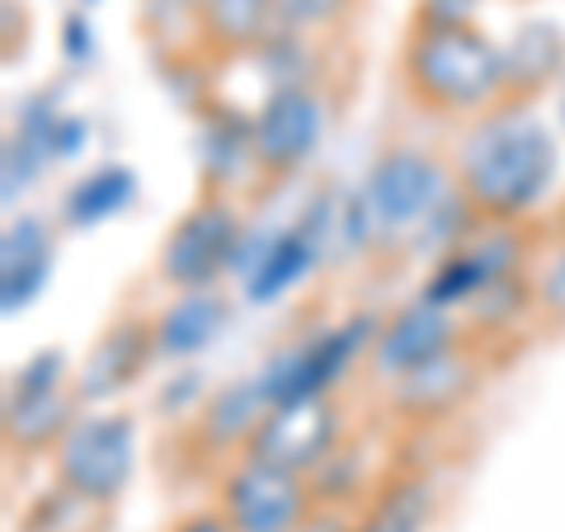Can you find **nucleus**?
<instances>
[{"instance_id":"nucleus-1","label":"nucleus","mask_w":565,"mask_h":532,"mask_svg":"<svg viewBox=\"0 0 565 532\" xmlns=\"http://www.w3.org/2000/svg\"><path fill=\"white\" fill-rule=\"evenodd\" d=\"M556 180V141L527 104H494L457 147V189L481 222H519Z\"/></svg>"},{"instance_id":"nucleus-2","label":"nucleus","mask_w":565,"mask_h":532,"mask_svg":"<svg viewBox=\"0 0 565 532\" xmlns=\"http://www.w3.org/2000/svg\"><path fill=\"white\" fill-rule=\"evenodd\" d=\"M405 91L429 114H490L504 104V52L471 24H415L401 57Z\"/></svg>"},{"instance_id":"nucleus-3","label":"nucleus","mask_w":565,"mask_h":532,"mask_svg":"<svg viewBox=\"0 0 565 532\" xmlns=\"http://www.w3.org/2000/svg\"><path fill=\"white\" fill-rule=\"evenodd\" d=\"M444 199V170L419 151H386L344 208L340 232L353 251H392Z\"/></svg>"},{"instance_id":"nucleus-4","label":"nucleus","mask_w":565,"mask_h":532,"mask_svg":"<svg viewBox=\"0 0 565 532\" xmlns=\"http://www.w3.org/2000/svg\"><path fill=\"white\" fill-rule=\"evenodd\" d=\"M132 419L128 415H85L57 443V481L85 504H114L132 481Z\"/></svg>"},{"instance_id":"nucleus-5","label":"nucleus","mask_w":565,"mask_h":532,"mask_svg":"<svg viewBox=\"0 0 565 532\" xmlns=\"http://www.w3.org/2000/svg\"><path fill=\"white\" fill-rule=\"evenodd\" d=\"M76 386H66V359L57 349L29 359L10 377L6 396V443L20 453H43L57 448L66 429L76 424Z\"/></svg>"},{"instance_id":"nucleus-6","label":"nucleus","mask_w":565,"mask_h":532,"mask_svg":"<svg viewBox=\"0 0 565 532\" xmlns=\"http://www.w3.org/2000/svg\"><path fill=\"white\" fill-rule=\"evenodd\" d=\"M236 251H241L236 208L217 199V193H203V199L170 226V236L161 245V278L180 292H203V288H212V278L236 259Z\"/></svg>"},{"instance_id":"nucleus-7","label":"nucleus","mask_w":565,"mask_h":532,"mask_svg":"<svg viewBox=\"0 0 565 532\" xmlns=\"http://www.w3.org/2000/svg\"><path fill=\"white\" fill-rule=\"evenodd\" d=\"M222 513L232 532H297L311 519V481L245 457L222 481Z\"/></svg>"},{"instance_id":"nucleus-8","label":"nucleus","mask_w":565,"mask_h":532,"mask_svg":"<svg viewBox=\"0 0 565 532\" xmlns=\"http://www.w3.org/2000/svg\"><path fill=\"white\" fill-rule=\"evenodd\" d=\"M326 132V104L311 85H278L250 118V156L269 180H288L311 161Z\"/></svg>"},{"instance_id":"nucleus-9","label":"nucleus","mask_w":565,"mask_h":532,"mask_svg":"<svg viewBox=\"0 0 565 532\" xmlns=\"http://www.w3.org/2000/svg\"><path fill=\"white\" fill-rule=\"evenodd\" d=\"M334 443H340V411H334L330 396H311V401L274 405L255 429L245 457L311 476L316 467H326L334 457Z\"/></svg>"},{"instance_id":"nucleus-10","label":"nucleus","mask_w":565,"mask_h":532,"mask_svg":"<svg viewBox=\"0 0 565 532\" xmlns=\"http://www.w3.org/2000/svg\"><path fill=\"white\" fill-rule=\"evenodd\" d=\"M457 344V321H452V307H434V301H415L405 307L392 326L377 334L373 344V368L382 377H405V372L424 368L438 353H448Z\"/></svg>"},{"instance_id":"nucleus-11","label":"nucleus","mask_w":565,"mask_h":532,"mask_svg":"<svg viewBox=\"0 0 565 532\" xmlns=\"http://www.w3.org/2000/svg\"><path fill=\"white\" fill-rule=\"evenodd\" d=\"M151 353H156V326L122 316V321H114L99 334V344L90 349V359L81 363L71 386H76L81 401H109L132 377H141V368L151 363Z\"/></svg>"},{"instance_id":"nucleus-12","label":"nucleus","mask_w":565,"mask_h":532,"mask_svg":"<svg viewBox=\"0 0 565 532\" xmlns=\"http://www.w3.org/2000/svg\"><path fill=\"white\" fill-rule=\"evenodd\" d=\"M471 386H476V368L467 359V349L452 344L448 353H438V359H429L424 368L396 377L392 405L411 419H434V415H448Z\"/></svg>"},{"instance_id":"nucleus-13","label":"nucleus","mask_w":565,"mask_h":532,"mask_svg":"<svg viewBox=\"0 0 565 532\" xmlns=\"http://www.w3.org/2000/svg\"><path fill=\"white\" fill-rule=\"evenodd\" d=\"M269 411L274 405L264 396L259 377H241L232 386H222V392H212V401L199 415V434L207 448H250V438Z\"/></svg>"},{"instance_id":"nucleus-14","label":"nucleus","mask_w":565,"mask_h":532,"mask_svg":"<svg viewBox=\"0 0 565 532\" xmlns=\"http://www.w3.org/2000/svg\"><path fill=\"white\" fill-rule=\"evenodd\" d=\"M226 330V301L203 288V292H180V301L156 316V353L166 359H189V353L207 349Z\"/></svg>"},{"instance_id":"nucleus-15","label":"nucleus","mask_w":565,"mask_h":532,"mask_svg":"<svg viewBox=\"0 0 565 532\" xmlns=\"http://www.w3.org/2000/svg\"><path fill=\"white\" fill-rule=\"evenodd\" d=\"M565 66V43L552 24H523L504 52V104H527Z\"/></svg>"},{"instance_id":"nucleus-16","label":"nucleus","mask_w":565,"mask_h":532,"mask_svg":"<svg viewBox=\"0 0 565 532\" xmlns=\"http://www.w3.org/2000/svg\"><path fill=\"white\" fill-rule=\"evenodd\" d=\"M274 20H278L274 0H203V6H199L203 43L217 47V52L259 47Z\"/></svg>"},{"instance_id":"nucleus-17","label":"nucleus","mask_w":565,"mask_h":532,"mask_svg":"<svg viewBox=\"0 0 565 532\" xmlns=\"http://www.w3.org/2000/svg\"><path fill=\"white\" fill-rule=\"evenodd\" d=\"M132 193H137V180L122 166H104L95 170L90 180H81L76 189L66 193V208H62V217L71 226H95L104 217H114V212H122L132 203Z\"/></svg>"},{"instance_id":"nucleus-18","label":"nucleus","mask_w":565,"mask_h":532,"mask_svg":"<svg viewBox=\"0 0 565 532\" xmlns=\"http://www.w3.org/2000/svg\"><path fill=\"white\" fill-rule=\"evenodd\" d=\"M52 264V236L39 217H20L6 226L0 241V278L6 274H24V269H47Z\"/></svg>"},{"instance_id":"nucleus-19","label":"nucleus","mask_w":565,"mask_h":532,"mask_svg":"<svg viewBox=\"0 0 565 532\" xmlns=\"http://www.w3.org/2000/svg\"><path fill=\"white\" fill-rule=\"evenodd\" d=\"M203 166H207V174L212 180H232V174L245 166V161H255L250 156V123H226V118H217L207 128V141H203Z\"/></svg>"},{"instance_id":"nucleus-20","label":"nucleus","mask_w":565,"mask_h":532,"mask_svg":"<svg viewBox=\"0 0 565 532\" xmlns=\"http://www.w3.org/2000/svg\"><path fill=\"white\" fill-rule=\"evenodd\" d=\"M424 513H429L424 486H401L396 494H386V500L373 509V519H367L359 532H419Z\"/></svg>"},{"instance_id":"nucleus-21","label":"nucleus","mask_w":565,"mask_h":532,"mask_svg":"<svg viewBox=\"0 0 565 532\" xmlns=\"http://www.w3.org/2000/svg\"><path fill=\"white\" fill-rule=\"evenodd\" d=\"M527 292H523V278L519 274H509V278H494V283H486L481 292L471 297V316L481 326H504L509 316H519V301H523Z\"/></svg>"},{"instance_id":"nucleus-22","label":"nucleus","mask_w":565,"mask_h":532,"mask_svg":"<svg viewBox=\"0 0 565 532\" xmlns=\"http://www.w3.org/2000/svg\"><path fill=\"white\" fill-rule=\"evenodd\" d=\"M353 6V0H274V14L282 29H326Z\"/></svg>"},{"instance_id":"nucleus-23","label":"nucleus","mask_w":565,"mask_h":532,"mask_svg":"<svg viewBox=\"0 0 565 532\" xmlns=\"http://www.w3.org/2000/svg\"><path fill=\"white\" fill-rule=\"evenodd\" d=\"M174 532H232V523H226V513H193Z\"/></svg>"},{"instance_id":"nucleus-24","label":"nucleus","mask_w":565,"mask_h":532,"mask_svg":"<svg viewBox=\"0 0 565 532\" xmlns=\"http://www.w3.org/2000/svg\"><path fill=\"white\" fill-rule=\"evenodd\" d=\"M66 52H71V57H85V52H90V39H85V20H71L66 24Z\"/></svg>"},{"instance_id":"nucleus-25","label":"nucleus","mask_w":565,"mask_h":532,"mask_svg":"<svg viewBox=\"0 0 565 532\" xmlns=\"http://www.w3.org/2000/svg\"><path fill=\"white\" fill-rule=\"evenodd\" d=\"M297 532H344V523L334 519V513H321V519H316V513H311V519H307L302 528H297Z\"/></svg>"},{"instance_id":"nucleus-26","label":"nucleus","mask_w":565,"mask_h":532,"mask_svg":"<svg viewBox=\"0 0 565 532\" xmlns=\"http://www.w3.org/2000/svg\"><path fill=\"white\" fill-rule=\"evenodd\" d=\"M85 6H95V0H85Z\"/></svg>"}]
</instances>
